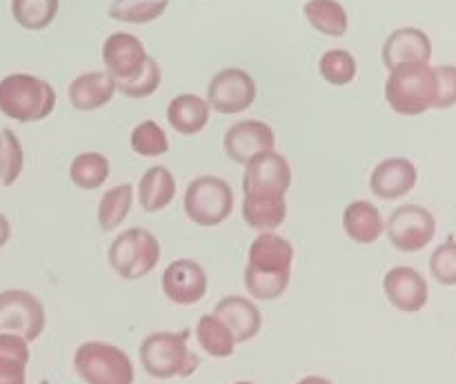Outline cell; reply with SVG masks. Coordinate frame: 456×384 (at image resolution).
I'll use <instances>...</instances> for the list:
<instances>
[{"mask_svg":"<svg viewBox=\"0 0 456 384\" xmlns=\"http://www.w3.org/2000/svg\"><path fill=\"white\" fill-rule=\"evenodd\" d=\"M297 384H334V382L328 380V378H323V376H307V378H303V380H298Z\"/></svg>","mask_w":456,"mask_h":384,"instance_id":"cell-40","label":"cell"},{"mask_svg":"<svg viewBox=\"0 0 456 384\" xmlns=\"http://www.w3.org/2000/svg\"><path fill=\"white\" fill-rule=\"evenodd\" d=\"M289 278H292V271H261L254 269V267H245V289H248L249 296L254 300L272 302L279 300L289 287Z\"/></svg>","mask_w":456,"mask_h":384,"instance_id":"cell-29","label":"cell"},{"mask_svg":"<svg viewBox=\"0 0 456 384\" xmlns=\"http://www.w3.org/2000/svg\"><path fill=\"white\" fill-rule=\"evenodd\" d=\"M223 149L236 164H248L254 156L276 149V133L267 123L256 118L239 120L223 136Z\"/></svg>","mask_w":456,"mask_h":384,"instance_id":"cell-12","label":"cell"},{"mask_svg":"<svg viewBox=\"0 0 456 384\" xmlns=\"http://www.w3.org/2000/svg\"><path fill=\"white\" fill-rule=\"evenodd\" d=\"M303 13L319 34L330 36V38H343L350 27L346 7L338 0H307Z\"/></svg>","mask_w":456,"mask_h":384,"instance_id":"cell-24","label":"cell"},{"mask_svg":"<svg viewBox=\"0 0 456 384\" xmlns=\"http://www.w3.org/2000/svg\"><path fill=\"white\" fill-rule=\"evenodd\" d=\"M430 274L441 287H456V238L452 236L432 252Z\"/></svg>","mask_w":456,"mask_h":384,"instance_id":"cell-35","label":"cell"},{"mask_svg":"<svg viewBox=\"0 0 456 384\" xmlns=\"http://www.w3.org/2000/svg\"><path fill=\"white\" fill-rule=\"evenodd\" d=\"M160 80H163V71L160 65L151 56H147L145 65L127 80H116V92H120L127 98H150L159 92Z\"/></svg>","mask_w":456,"mask_h":384,"instance_id":"cell-34","label":"cell"},{"mask_svg":"<svg viewBox=\"0 0 456 384\" xmlns=\"http://www.w3.org/2000/svg\"><path fill=\"white\" fill-rule=\"evenodd\" d=\"M234 384H254V382H248V380H240V382H234Z\"/></svg>","mask_w":456,"mask_h":384,"instance_id":"cell-41","label":"cell"},{"mask_svg":"<svg viewBox=\"0 0 456 384\" xmlns=\"http://www.w3.org/2000/svg\"><path fill=\"white\" fill-rule=\"evenodd\" d=\"M387 240L401 253L423 252L436 236V218L423 204H401L387 218Z\"/></svg>","mask_w":456,"mask_h":384,"instance_id":"cell-7","label":"cell"},{"mask_svg":"<svg viewBox=\"0 0 456 384\" xmlns=\"http://www.w3.org/2000/svg\"><path fill=\"white\" fill-rule=\"evenodd\" d=\"M176 198V178L163 164H154L147 169L138 180V204L142 212L159 213L165 212Z\"/></svg>","mask_w":456,"mask_h":384,"instance_id":"cell-21","label":"cell"},{"mask_svg":"<svg viewBox=\"0 0 456 384\" xmlns=\"http://www.w3.org/2000/svg\"><path fill=\"white\" fill-rule=\"evenodd\" d=\"M47 314L34 293L25 289L0 292V333H16L27 342H36L45 332Z\"/></svg>","mask_w":456,"mask_h":384,"instance_id":"cell-8","label":"cell"},{"mask_svg":"<svg viewBox=\"0 0 456 384\" xmlns=\"http://www.w3.org/2000/svg\"><path fill=\"white\" fill-rule=\"evenodd\" d=\"M160 287L167 300L174 305L191 307L199 305L205 296H208V274L203 267L190 258H178L172 265L165 267L163 276H160Z\"/></svg>","mask_w":456,"mask_h":384,"instance_id":"cell-11","label":"cell"},{"mask_svg":"<svg viewBox=\"0 0 456 384\" xmlns=\"http://www.w3.org/2000/svg\"><path fill=\"white\" fill-rule=\"evenodd\" d=\"M0 358L18 360V363L29 364V342L22 336H16V333H0Z\"/></svg>","mask_w":456,"mask_h":384,"instance_id":"cell-37","label":"cell"},{"mask_svg":"<svg viewBox=\"0 0 456 384\" xmlns=\"http://www.w3.org/2000/svg\"><path fill=\"white\" fill-rule=\"evenodd\" d=\"M209 105L199 93H181L167 105V123L181 136H196L209 123Z\"/></svg>","mask_w":456,"mask_h":384,"instance_id":"cell-22","label":"cell"},{"mask_svg":"<svg viewBox=\"0 0 456 384\" xmlns=\"http://www.w3.org/2000/svg\"><path fill=\"white\" fill-rule=\"evenodd\" d=\"M419 169L417 164L403 156L386 158L372 169L370 176V191L381 200H399L408 196L417 187Z\"/></svg>","mask_w":456,"mask_h":384,"instance_id":"cell-16","label":"cell"},{"mask_svg":"<svg viewBox=\"0 0 456 384\" xmlns=\"http://www.w3.org/2000/svg\"><path fill=\"white\" fill-rule=\"evenodd\" d=\"M107 260L123 280H141L160 262V243L145 227H129L111 240Z\"/></svg>","mask_w":456,"mask_h":384,"instance_id":"cell-4","label":"cell"},{"mask_svg":"<svg viewBox=\"0 0 456 384\" xmlns=\"http://www.w3.org/2000/svg\"><path fill=\"white\" fill-rule=\"evenodd\" d=\"M134 204V185L123 182V185H116L111 189H107L102 194L101 203H98L96 220L101 227L102 234H110L116 231L125 220H127L129 212H132Z\"/></svg>","mask_w":456,"mask_h":384,"instance_id":"cell-25","label":"cell"},{"mask_svg":"<svg viewBox=\"0 0 456 384\" xmlns=\"http://www.w3.org/2000/svg\"><path fill=\"white\" fill-rule=\"evenodd\" d=\"M9 240H12V222H9V218L0 212V249H3Z\"/></svg>","mask_w":456,"mask_h":384,"instance_id":"cell-39","label":"cell"},{"mask_svg":"<svg viewBox=\"0 0 456 384\" xmlns=\"http://www.w3.org/2000/svg\"><path fill=\"white\" fill-rule=\"evenodd\" d=\"M185 216L199 227H218L234 212V191L218 176H199L183 196Z\"/></svg>","mask_w":456,"mask_h":384,"instance_id":"cell-6","label":"cell"},{"mask_svg":"<svg viewBox=\"0 0 456 384\" xmlns=\"http://www.w3.org/2000/svg\"><path fill=\"white\" fill-rule=\"evenodd\" d=\"M386 100L399 116H421L435 109L436 74L432 65H403L390 69Z\"/></svg>","mask_w":456,"mask_h":384,"instance_id":"cell-3","label":"cell"},{"mask_svg":"<svg viewBox=\"0 0 456 384\" xmlns=\"http://www.w3.org/2000/svg\"><path fill=\"white\" fill-rule=\"evenodd\" d=\"M319 74L325 83L334 87H346L359 74V65H356V58L346 49H328L319 58Z\"/></svg>","mask_w":456,"mask_h":384,"instance_id":"cell-32","label":"cell"},{"mask_svg":"<svg viewBox=\"0 0 456 384\" xmlns=\"http://www.w3.org/2000/svg\"><path fill=\"white\" fill-rule=\"evenodd\" d=\"M67 96L76 111L102 109L116 96V80L107 71H87L71 80Z\"/></svg>","mask_w":456,"mask_h":384,"instance_id":"cell-18","label":"cell"},{"mask_svg":"<svg viewBox=\"0 0 456 384\" xmlns=\"http://www.w3.org/2000/svg\"><path fill=\"white\" fill-rule=\"evenodd\" d=\"M436 74V102L435 109L456 107V65L435 67Z\"/></svg>","mask_w":456,"mask_h":384,"instance_id":"cell-36","label":"cell"},{"mask_svg":"<svg viewBox=\"0 0 456 384\" xmlns=\"http://www.w3.org/2000/svg\"><path fill=\"white\" fill-rule=\"evenodd\" d=\"M214 316L227 324L236 345L254 340L263 329L261 309L243 296H225L214 307Z\"/></svg>","mask_w":456,"mask_h":384,"instance_id":"cell-17","label":"cell"},{"mask_svg":"<svg viewBox=\"0 0 456 384\" xmlns=\"http://www.w3.org/2000/svg\"><path fill=\"white\" fill-rule=\"evenodd\" d=\"M0 384H27V364L0 358Z\"/></svg>","mask_w":456,"mask_h":384,"instance_id":"cell-38","label":"cell"},{"mask_svg":"<svg viewBox=\"0 0 456 384\" xmlns=\"http://www.w3.org/2000/svg\"><path fill=\"white\" fill-rule=\"evenodd\" d=\"M56 89L31 74H9L0 80V114L13 123H40L56 109Z\"/></svg>","mask_w":456,"mask_h":384,"instance_id":"cell-1","label":"cell"},{"mask_svg":"<svg viewBox=\"0 0 456 384\" xmlns=\"http://www.w3.org/2000/svg\"><path fill=\"white\" fill-rule=\"evenodd\" d=\"M381 58L387 69H396L403 65H430V36L419 27H399L383 43Z\"/></svg>","mask_w":456,"mask_h":384,"instance_id":"cell-14","label":"cell"},{"mask_svg":"<svg viewBox=\"0 0 456 384\" xmlns=\"http://www.w3.org/2000/svg\"><path fill=\"white\" fill-rule=\"evenodd\" d=\"M343 231L356 244H374L386 234V220L377 204L370 200H354L343 212Z\"/></svg>","mask_w":456,"mask_h":384,"instance_id":"cell-20","label":"cell"},{"mask_svg":"<svg viewBox=\"0 0 456 384\" xmlns=\"http://www.w3.org/2000/svg\"><path fill=\"white\" fill-rule=\"evenodd\" d=\"M61 0H12V16L22 29H47L58 16Z\"/></svg>","mask_w":456,"mask_h":384,"instance_id":"cell-28","label":"cell"},{"mask_svg":"<svg viewBox=\"0 0 456 384\" xmlns=\"http://www.w3.org/2000/svg\"><path fill=\"white\" fill-rule=\"evenodd\" d=\"M129 147L141 158H159V156H165L169 151V140L160 124H156L154 120H142L132 129Z\"/></svg>","mask_w":456,"mask_h":384,"instance_id":"cell-33","label":"cell"},{"mask_svg":"<svg viewBox=\"0 0 456 384\" xmlns=\"http://www.w3.org/2000/svg\"><path fill=\"white\" fill-rule=\"evenodd\" d=\"M101 56L105 71L114 80L132 78L147 60L142 40L138 36L127 34V31H116V34L107 36Z\"/></svg>","mask_w":456,"mask_h":384,"instance_id":"cell-15","label":"cell"},{"mask_svg":"<svg viewBox=\"0 0 456 384\" xmlns=\"http://www.w3.org/2000/svg\"><path fill=\"white\" fill-rule=\"evenodd\" d=\"M383 293L395 309L403 314H419L430 300V287L421 271L414 267H392L383 276Z\"/></svg>","mask_w":456,"mask_h":384,"instance_id":"cell-13","label":"cell"},{"mask_svg":"<svg viewBox=\"0 0 456 384\" xmlns=\"http://www.w3.org/2000/svg\"><path fill=\"white\" fill-rule=\"evenodd\" d=\"M208 105L216 114H243L256 100V83L239 67H227L212 76L208 84Z\"/></svg>","mask_w":456,"mask_h":384,"instance_id":"cell-9","label":"cell"},{"mask_svg":"<svg viewBox=\"0 0 456 384\" xmlns=\"http://www.w3.org/2000/svg\"><path fill=\"white\" fill-rule=\"evenodd\" d=\"M38 384H49V382H47V380H40Z\"/></svg>","mask_w":456,"mask_h":384,"instance_id":"cell-42","label":"cell"},{"mask_svg":"<svg viewBox=\"0 0 456 384\" xmlns=\"http://www.w3.org/2000/svg\"><path fill=\"white\" fill-rule=\"evenodd\" d=\"M196 340H199L200 349L212 356V358L221 360L234 356V336L227 329V324L214 314L200 316L199 324H196Z\"/></svg>","mask_w":456,"mask_h":384,"instance_id":"cell-27","label":"cell"},{"mask_svg":"<svg viewBox=\"0 0 456 384\" xmlns=\"http://www.w3.org/2000/svg\"><path fill=\"white\" fill-rule=\"evenodd\" d=\"M288 218V203L285 196H263V194H245L243 198V220L249 229L274 231Z\"/></svg>","mask_w":456,"mask_h":384,"instance_id":"cell-23","label":"cell"},{"mask_svg":"<svg viewBox=\"0 0 456 384\" xmlns=\"http://www.w3.org/2000/svg\"><path fill=\"white\" fill-rule=\"evenodd\" d=\"M25 169V149L13 129L0 132V185L13 187Z\"/></svg>","mask_w":456,"mask_h":384,"instance_id":"cell-31","label":"cell"},{"mask_svg":"<svg viewBox=\"0 0 456 384\" xmlns=\"http://www.w3.org/2000/svg\"><path fill=\"white\" fill-rule=\"evenodd\" d=\"M169 0H114L110 4V18L127 25H147L159 20Z\"/></svg>","mask_w":456,"mask_h":384,"instance_id":"cell-30","label":"cell"},{"mask_svg":"<svg viewBox=\"0 0 456 384\" xmlns=\"http://www.w3.org/2000/svg\"><path fill=\"white\" fill-rule=\"evenodd\" d=\"M111 172L110 158L101 151L78 154L69 164V180L83 191H96L107 182Z\"/></svg>","mask_w":456,"mask_h":384,"instance_id":"cell-26","label":"cell"},{"mask_svg":"<svg viewBox=\"0 0 456 384\" xmlns=\"http://www.w3.org/2000/svg\"><path fill=\"white\" fill-rule=\"evenodd\" d=\"M190 332H156L141 342V364L156 380L190 378L199 369L200 358L190 349Z\"/></svg>","mask_w":456,"mask_h":384,"instance_id":"cell-2","label":"cell"},{"mask_svg":"<svg viewBox=\"0 0 456 384\" xmlns=\"http://www.w3.org/2000/svg\"><path fill=\"white\" fill-rule=\"evenodd\" d=\"M294 247L288 238L274 234V231H263L252 240L248 252V265L261 271H292Z\"/></svg>","mask_w":456,"mask_h":384,"instance_id":"cell-19","label":"cell"},{"mask_svg":"<svg viewBox=\"0 0 456 384\" xmlns=\"http://www.w3.org/2000/svg\"><path fill=\"white\" fill-rule=\"evenodd\" d=\"M74 369L85 384H134V363L110 342H83L74 354Z\"/></svg>","mask_w":456,"mask_h":384,"instance_id":"cell-5","label":"cell"},{"mask_svg":"<svg viewBox=\"0 0 456 384\" xmlns=\"http://www.w3.org/2000/svg\"><path fill=\"white\" fill-rule=\"evenodd\" d=\"M292 187V167L276 149L263 151L245 164L243 194L285 196Z\"/></svg>","mask_w":456,"mask_h":384,"instance_id":"cell-10","label":"cell"}]
</instances>
